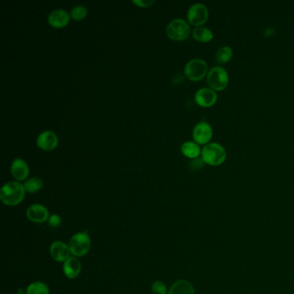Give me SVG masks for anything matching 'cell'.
I'll use <instances>...</instances> for the list:
<instances>
[{"instance_id": "603a6c76", "label": "cell", "mask_w": 294, "mask_h": 294, "mask_svg": "<svg viewBox=\"0 0 294 294\" xmlns=\"http://www.w3.org/2000/svg\"><path fill=\"white\" fill-rule=\"evenodd\" d=\"M151 290H152V292L154 294H167V292H168L167 285L161 280L155 281L153 283V285H152Z\"/></svg>"}, {"instance_id": "44dd1931", "label": "cell", "mask_w": 294, "mask_h": 294, "mask_svg": "<svg viewBox=\"0 0 294 294\" xmlns=\"http://www.w3.org/2000/svg\"><path fill=\"white\" fill-rule=\"evenodd\" d=\"M26 294H50V288L45 283L35 281L27 287Z\"/></svg>"}, {"instance_id": "ac0fdd59", "label": "cell", "mask_w": 294, "mask_h": 294, "mask_svg": "<svg viewBox=\"0 0 294 294\" xmlns=\"http://www.w3.org/2000/svg\"><path fill=\"white\" fill-rule=\"evenodd\" d=\"M192 36H193V38L196 41L206 43V42H209V41H212L214 35H213V32H212V30L208 29V28L200 26L195 28L193 31H192Z\"/></svg>"}, {"instance_id": "4fadbf2b", "label": "cell", "mask_w": 294, "mask_h": 294, "mask_svg": "<svg viewBox=\"0 0 294 294\" xmlns=\"http://www.w3.org/2000/svg\"><path fill=\"white\" fill-rule=\"evenodd\" d=\"M11 173L17 181L27 180V178L30 174V168L27 162L22 158H16L13 160L11 164Z\"/></svg>"}, {"instance_id": "7a4b0ae2", "label": "cell", "mask_w": 294, "mask_h": 294, "mask_svg": "<svg viewBox=\"0 0 294 294\" xmlns=\"http://www.w3.org/2000/svg\"><path fill=\"white\" fill-rule=\"evenodd\" d=\"M226 156V150L218 142H209L201 150V158L204 162L215 167L223 164Z\"/></svg>"}, {"instance_id": "9a60e30c", "label": "cell", "mask_w": 294, "mask_h": 294, "mask_svg": "<svg viewBox=\"0 0 294 294\" xmlns=\"http://www.w3.org/2000/svg\"><path fill=\"white\" fill-rule=\"evenodd\" d=\"M63 271L68 279H75L80 275V271H81V262L76 256H70L64 262Z\"/></svg>"}, {"instance_id": "83f0119b", "label": "cell", "mask_w": 294, "mask_h": 294, "mask_svg": "<svg viewBox=\"0 0 294 294\" xmlns=\"http://www.w3.org/2000/svg\"><path fill=\"white\" fill-rule=\"evenodd\" d=\"M293 285H294V282H293Z\"/></svg>"}, {"instance_id": "ffe728a7", "label": "cell", "mask_w": 294, "mask_h": 294, "mask_svg": "<svg viewBox=\"0 0 294 294\" xmlns=\"http://www.w3.org/2000/svg\"><path fill=\"white\" fill-rule=\"evenodd\" d=\"M24 189L29 193H35L43 187V180L39 177H32L25 180Z\"/></svg>"}, {"instance_id": "ba28073f", "label": "cell", "mask_w": 294, "mask_h": 294, "mask_svg": "<svg viewBox=\"0 0 294 294\" xmlns=\"http://www.w3.org/2000/svg\"><path fill=\"white\" fill-rule=\"evenodd\" d=\"M212 135L213 130L212 126L206 121H201L198 123L192 130L193 140L199 145L208 144L209 141L212 140Z\"/></svg>"}, {"instance_id": "484cf974", "label": "cell", "mask_w": 294, "mask_h": 294, "mask_svg": "<svg viewBox=\"0 0 294 294\" xmlns=\"http://www.w3.org/2000/svg\"><path fill=\"white\" fill-rule=\"evenodd\" d=\"M204 164H205V162L202 158L198 157L196 159L191 160V162H190V168L192 170H199L200 168H203Z\"/></svg>"}, {"instance_id": "5b68a950", "label": "cell", "mask_w": 294, "mask_h": 294, "mask_svg": "<svg viewBox=\"0 0 294 294\" xmlns=\"http://www.w3.org/2000/svg\"><path fill=\"white\" fill-rule=\"evenodd\" d=\"M68 247L73 256L76 257L85 256L91 249V238L88 232L84 231L73 235L68 242Z\"/></svg>"}, {"instance_id": "30bf717a", "label": "cell", "mask_w": 294, "mask_h": 294, "mask_svg": "<svg viewBox=\"0 0 294 294\" xmlns=\"http://www.w3.org/2000/svg\"><path fill=\"white\" fill-rule=\"evenodd\" d=\"M194 100L198 106L207 108L214 106L218 100V95L214 90L210 87H203L196 91Z\"/></svg>"}, {"instance_id": "d4e9b609", "label": "cell", "mask_w": 294, "mask_h": 294, "mask_svg": "<svg viewBox=\"0 0 294 294\" xmlns=\"http://www.w3.org/2000/svg\"><path fill=\"white\" fill-rule=\"evenodd\" d=\"M155 0H133L132 3L140 8H149L155 4Z\"/></svg>"}, {"instance_id": "52a82bcc", "label": "cell", "mask_w": 294, "mask_h": 294, "mask_svg": "<svg viewBox=\"0 0 294 294\" xmlns=\"http://www.w3.org/2000/svg\"><path fill=\"white\" fill-rule=\"evenodd\" d=\"M186 17L189 24L196 27L202 26L209 18V11L204 4H194L189 8Z\"/></svg>"}, {"instance_id": "cb8c5ba5", "label": "cell", "mask_w": 294, "mask_h": 294, "mask_svg": "<svg viewBox=\"0 0 294 294\" xmlns=\"http://www.w3.org/2000/svg\"><path fill=\"white\" fill-rule=\"evenodd\" d=\"M47 223H48V225H50L51 228L56 229V228H58V227L62 224V218H61L59 215H51L50 219L47 221Z\"/></svg>"}, {"instance_id": "e0dca14e", "label": "cell", "mask_w": 294, "mask_h": 294, "mask_svg": "<svg viewBox=\"0 0 294 294\" xmlns=\"http://www.w3.org/2000/svg\"><path fill=\"white\" fill-rule=\"evenodd\" d=\"M201 150H200V145L198 144L197 142L192 141H185L180 147V151L183 154V156L191 160L200 157L201 155Z\"/></svg>"}, {"instance_id": "7c38bea8", "label": "cell", "mask_w": 294, "mask_h": 294, "mask_svg": "<svg viewBox=\"0 0 294 294\" xmlns=\"http://www.w3.org/2000/svg\"><path fill=\"white\" fill-rule=\"evenodd\" d=\"M70 14L63 9H56L47 16V23L55 29H62L70 22Z\"/></svg>"}, {"instance_id": "5bb4252c", "label": "cell", "mask_w": 294, "mask_h": 294, "mask_svg": "<svg viewBox=\"0 0 294 294\" xmlns=\"http://www.w3.org/2000/svg\"><path fill=\"white\" fill-rule=\"evenodd\" d=\"M50 255L56 262H64L70 257V250L68 245L62 241H54L50 249Z\"/></svg>"}, {"instance_id": "6da1fadb", "label": "cell", "mask_w": 294, "mask_h": 294, "mask_svg": "<svg viewBox=\"0 0 294 294\" xmlns=\"http://www.w3.org/2000/svg\"><path fill=\"white\" fill-rule=\"evenodd\" d=\"M25 189L22 183L12 180L6 183L0 190V200L6 206H18L25 197Z\"/></svg>"}, {"instance_id": "8fae6325", "label": "cell", "mask_w": 294, "mask_h": 294, "mask_svg": "<svg viewBox=\"0 0 294 294\" xmlns=\"http://www.w3.org/2000/svg\"><path fill=\"white\" fill-rule=\"evenodd\" d=\"M59 139L56 133L51 130H45L39 134L36 139V145L43 151H52L58 146Z\"/></svg>"}, {"instance_id": "4316f807", "label": "cell", "mask_w": 294, "mask_h": 294, "mask_svg": "<svg viewBox=\"0 0 294 294\" xmlns=\"http://www.w3.org/2000/svg\"><path fill=\"white\" fill-rule=\"evenodd\" d=\"M18 294H25V293H23V292H20V293H18Z\"/></svg>"}, {"instance_id": "d6986e66", "label": "cell", "mask_w": 294, "mask_h": 294, "mask_svg": "<svg viewBox=\"0 0 294 294\" xmlns=\"http://www.w3.org/2000/svg\"><path fill=\"white\" fill-rule=\"evenodd\" d=\"M233 56V50L229 46H223L219 47L215 54V60L216 62L224 64L229 62Z\"/></svg>"}, {"instance_id": "8992f818", "label": "cell", "mask_w": 294, "mask_h": 294, "mask_svg": "<svg viewBox=\"0 0 294 294\" xmlns=\"http://www.w3.org/2000/svg\"><path fill=\"white\" fill-rule=\"evenodd\" d=\"M208 65L204 60L192 59L185 64L184 73L186 78L191 81L203 80L208 74Z\"/></svg>"}, {"instance_id": "3957f363", "label": "cell", "mask_w": 294, "mask_h": 294, "mask_svg": "<svg viewBox=\"0 0 294 294\" xmlns=\"http://www.w3.org/2000/svg\"><path fill=\"white\" fill-rule=\"evenodd\" d=\"M191 28L188 23L182 18H175L170 21L166 28V34L171 40L175 41H184L188 38Z\"/></svg>"}, {"instance_id": "277c9868", "label": "cell", "mask_w": 294, "mask_h": 294, "mask_svg": "<svg viewBox=\"0 0 294 294\" xmlns=\"http://www.w3.org/2000/svg\"><path fill=\"white\" fill-rule=\"evenodd\" d=\"M207 84L215 91H221L226 88L229 84V74L224 68L215 66L207 74Z\"/></svg>"}, {"instance_id": "2e32d148", "label": "cell", "mask_w": 294, "mask_h": 294, "mask_svg": "<svg viewBox=\"0 0 294 294\" xmlns=\"http://www.w3.org/2000/svg\"><path fill=\"white\" fill-rule=\"evenodd\" d=\"M168 294H195V290L188 280L180 279L172 285Z\"/></svg>"}, {"instance_id": "7402d4cb", "label": "cell", "mask_w": 294, "mask_h": 294, "mask_svg": "<svg viewBox=\"0 0 294 294\" xmlns=\"http://www.w3.org/2000/svg\"><path fill=\"white\" fill-rule=\"evenodd\" d=\"M88 14V10L84 6H76L72 8L70 12L71 18L75 21H81Z\"/></svg>"}, {"instance_id": "9c48e42d", "label": "cell", "mask_w": 294, "mask_h": 294, "mask_svg": "<svg viewBox=\"0 0 294 294\" xmlns=\"http://www.w3.org/2000/svg\"><path fill=\"white\" fill-rule=\"evenodd\" d=\"M26 217L29 220L35 224H42L50 219L48 210L42 205L34 204L26 211Z\"/></svg>"}]
</instances>
